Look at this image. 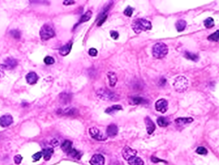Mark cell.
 <instances>
[{"mask_svg":"<svg viewBox=\"0 0 219 165\" xmlns=\"http://www.w3.org/2000/svg\"><path fill=\"white\" fill-rule=\"evenodd\" d=\"M132 26L133 30L136 33H141L142 31L150 30L152 29L151 22L144 18H139V19L134 20Z\"/></svg>","mask_w":219,"mask_h":165,"instance_id":"1","label":"cell"},{"mask_svg":"<svg viewBox=\"0 0 219 165\" xmlns=\"http://www.w3.org/2000/svg\"><path fill=\"white\" fill-rule=\"evenodd\" d=\"M168 51L169 50H168V47L166 44L162 43V42H158L153 46L152 54H153V57L157 58V59H162L167 55Z\"/></svg>","mask_w":219,"mask_h":165,"instance_id":"2","label":"cell"},{"mask_svg":"<svg viewBox=\"0 0 219 165\" xmlns=\"http://www.w3.org/2000/svg\"><path fill=\"white\" fill-rule=\"evenodd\" d=\"M97 95L101 99L107 100V101H116L120 99V97L118 96L116 94L104 88L99 89L98 91H97Z\"/></svg>","mask_w":219,"mask_h":165,"instance_id":"3","label":"cell"},{"mask_svg":"<svg viewBox=\"0 0 219 165\" xmlns=\"http://www.w3.org/2000/svg\"><path fill=\"white\" fill-rule=\"evenodd\" d=\"M174 88L177 92H183L185 91L188 87V80L185 76L180 75L175 79L174 83H173Z\"/></svg>","mask_w":219,"mask_h":165,"instance_id":"4","label":"cell"},{"mask_svg":"<svg viewBox=\"0 0 219 165\" xmlns=\"http://www.w3.org/2000/svg\"><path fill=\"white\" fill-rule=\"evenodd\" d=\"M55 31L49 25H44L40 31V35L42 40L47 41L55 36Z\"/></svg>","mask_w":219,"mask_h":165,"instance_id":"5","label":"cell"},{"mask_svg":"<svg viewBox=\"0 0 219 165\" xmlns=\"http://www.w3.org/2000/svg\"><path fill=\"white\" fill-rule=\"evenodd\" d=\"M89 133L90 134L91 138L97 140H107V137L103 133L96 127H91L89 129Z\"/></svg>","mask_w":219,"mask_h":165,"instance_id":"6","label":"cell"},{"mask_svg":"<svg viewBox=\"0 0 219 165\" xmlns=\"http://www.w3.org/2000/svg\"><path fill=\"white\" fill-rule=\"evenodd\" d=\"M122 155H123V157L125 160H129L132 157H136L137 151L132 149V148H130L129 146H125L123 149V151H122Z\"/></svg>","mask_w":219,"mask_h":165,"instance_id":"7","label":"cell"},{"mask_svg":"<svg viewBox=\"0 0 219 165\" xmlns=\"http://www.w3.org/2000/svg\"><path fill=\"white\" fill-rule=\"evenodd\" d=\"M168 102L164 99H159L155 103V109L161 113H165L168 109Z\"/></svg>","mask_w":219,"mask_h":165,"instance_id":"8","label":"cell"},{"mask_svg":"<svg viewBox=\"0 0 219 165\" xmlns=\"http://www.w3.org/2000/svg\"><path fill=\"white\" fill-rule=\"evenodd\" d=\"M13 117L10 114H6L0 117V126L2 127H8L13 123Z\"/></svg>","mask_w":219,"mask_h":165,"instance_id":"9","label":"cell"},{"mask_svg":"<svg viewBox=\"0 0 219 165\" xmlns=\"http://www.w3.org/2000/svg\"><path fill=\"white\" fill-rule=\"evenodd\" d=\"M90 163L91 165H104V157L101 154L93 155Z\"/></svg>","mask_w":219,"mask_h":165,"instance_id":"10","label":"cell"},{"mask_svg":"<svg viewBox=\"0 0 219 165\" xmlns=\"http://www.w3.org/2000/svg\"><path fill=\"white\" fill-rule=\"evenodd\" d=\"M145 124L146 127V130H147V133L149 134H152L153 133V131L155 130V124L153 123V121L151 120L149 117H146L145 118Z\"/></svg>","mask_w":219,"mask_h":165,"instance_id":"11","label":"cell"},{"mask_svg":"<svg viewBox=\"0 0 219 165\" xmlns=\"http://www.w3.org/2000/svg\"><path fill=\"white\" fill-rule=\"evenodd\" d=\"M17 61L15 59L9 57L6 60H5V63L2 65V67L7 69H12L14 68L15 66H17Z\"/></svg>","mask_w":219,"mask_h":165,"instance_id":"12","label":"cell"},{"mask_svg":"<svg viewBox=\"0 0 219 165\" xmlns=\"http://www.w3.org/2000/svg\"><path fill=\"white\" fill-rule=\"evenodd\" d=\"M26 81L29 84H35L36 82H37V80H38L39 77L37 74H36V72H31L29 73H28L26 75Z\"/></svg>","mask_w":219,"mask_h":165,"instance_id":"13","label":"cell"},{"mask_svg":"<svg viewBox=\"0 0 219 165\" xmlns=\"http://www.w3.org/2000/svg\"><path fill=\"white\" fill-rule=\"evenodd\" d=\"M192 121H193V118H179L176 119L175 123L179 127H183L188 124L192 123Z\"/></svg>","mask_w":219,"mask_h":165,"instance_id":"14","label":"cell"},{"mask_svg":"<svg viewBox=\"0 0 219 165\" xmlns=\"http://www.w3.org/2000/svg\"><path fill=\"white\" fill-rule=\"evenodd\" d=\"M106 133H107V135L108 137H111V138L115 137L118 133V127L114 124L109 125L106 129Z\"/></svg>","mask_w":219,"mask_h":165,"instance_id":"15","label":"cell"},{"mask_svg":"<svg viewBox=\"0 0 219 165\" xmlns=\"http://www.w3.org/2000/svg\"><path fill=\"white\" fill-rule=\"evenodd\" d=\"M72 48V42H70L68 44H65V45H63L59 49V54L61 56H65L68 55L70 52H71V50Z\"/></svg>","mask_w":219,"mask_h":165,"instance_id":"16","label":"cell"},{"mask_svg":"<svg viewBox=\"0 0 219 165\" xmlns=\"http://www.w3.org/2000/svg\"><path fill=\"white\" fill-rule=\"evenodd\" d=\"M58 113L63 114V115H74L75 114L78 113V110L75 108L69 107L66 108L64 110H59L58 111Z\"/></svg>","mask_w":219,"mask_h":165,"instance_id":"17","label":"cell"},{"mask_svg":"<svg viewBox=\"0 0 219 165\" xmlns=\"http://www.w3.org/2000/svg\"><path fill=\"white\" fill-rule=\"evenodd\" d=\"M61 149H62V150H63L65 153L68 154L69 152H71V150L72 149V143L70 140H65V141L62 144Z\"/></svg>","mask_w":219,"mask_h":165,"instance_id":"18","label":"cell"},{"mask_svg":"<svg viewBox=\"0 0 219 165\" xmlns=\"http://www.w3.org/2000/svg\"><path fill=\"white\" fill-rule=\"evenodd\" d=\"M42 152V156L44 157V159L45 160H49L52 157L53 152H54V150L51 148H48V149H45L43 150Z\"/></svg>","mask_w":219,"mask_h":165,"instance_id":"19","label":"cell"},{"mask_svg":"<svg viewBox=\"0 0 219 165\" xmlns=\"http://www.w3.org/2000/svg\"><path fill=\"white\" fill-rule=\"evenodd\" d=\"M127 162L130 165H144L143 160L140 157H132L130 160H127Z\"/></svg>","mask_w":219,"mask_h":165,"instance_id":"20","label":"cell"},{"mask_svg":"<svg viewBox=\"0 0 219 165\" xmlns=\"http://www.w3.org/2000/svg\"><path fill=\"white\" fill-rule=\"evenodd\" d=\"M107 75L108 78V80H109L110 86H111V87H114V86L116 84V82H117V76H116L115 73V72H110L108 73Z\"/></svg>","mask_w":219,"mask_h":165,"instance_id":"21","label":"cell"},{"mask_svg":"<svg viewBox=\"0 0 219 165\" xmlns=\"http://www.w3.org/2000/svg\"><path fill=\"white\" fill-rule=\"evenodd\" d=\"M187 25V22L183 19L178 20L176 23V30L178 32H182L185 30V28H186Z\"/></svg>","mask_w":219,"mask_h":165,"instance_id":"22","label":"cell"},{"mask_svg":"<svg viewBox=\"0 0 219 165\" xmlns=\"http://www.w3.org/2000/svg\"><path fill=\"white\" fill-rule=\"evenodd\" d=\"M146 100L145 99H143L142 97H132L131 99V102L130 103L132 105H139V104H143V103H146Z\"/></svg>","mask_w":219,"mask_h":165,"instance_id":"23","label":"cell"},{"mask_svg":"<svg viewBox=\"0 0 219 165\" xmlns=\"http://www.w3.org/2000/svg\"><path fill=\"white\" fill-rule=\"evenodd\" d=\"M157 125L160 127H166L169 125V121H168L166 118L160 117L157 118Z\"/></svg>","mask_w":219,"mask_h":165,"instance_id":"24","label":"cell"},{"mask_svg":"<svg viewBox=\"0 0 219 165\" xmlns=\"http://www.w3.org/2000/svg\"><path fill=\"white\" fill-rule=\"evenodd\" d=\"M123 110V108L120 105H114V106H110L107 109V110H105V113L107 114H113L115 111H117V110Z\"/></svg>","mask_w":219,"mask_h":165,"instance_id":"25","label":"cell"},{"mask_svg":"<svg viewBox=\"0 0 219 165\" xmlns=\"http://www.w3.org/2000/svg\"><path fill=\"white\" fill-rule=\"evenodd\" d=\"M68 155H70L71 157H73L74 159H76V160H80L81 159V157H82V153L80 152L77 151L76 149H72L71 150V152H69Z\"/></svg>","mask_w":219,"mask_h":165,"instance_id":"26","label":"cell"},{"mask_svg":"<svg viewBox=\"0 0 219 165\" xmlns=\"http://www.w3.org/2000/svg\"><path fill=\"white\" fill-rule=\"evenodd\" d=\"M184 56H185L187 59H189V60H191V61H197L198 60H199V56H198L196 54H195V53H192V52H185Z\"/></svg>","mask_w":219,"mask_h":165,"instance_id":"27","label":"cell"},{"mask_svg":"<svg viewBox=\"0 0 219 165\" xmlns=\"http://www.w3.org/2000/svg\"><path fill=\"white\" fill-rule=\"evenodd\" d=\"M91 16H92V12H91L90 11H87V12L85 13V14H84V15L81 18V19H80L78 23H82V22H87V21H89V20L90 19Z\"/></svg>","mask_w":219,"mask_h":165,"instance_id":"28","label":"cell"},{"mask_svg":"<svg viewBox=\"0 0 219 165\" xmlns=\"http://www.w3.org/2000/svg\"><path fill=\"white\" fill-rule=\"evenodd\" d=\"M204 25L206 28H211L214 25V19L212 18H208L204 21Z\"/></svg>","mask_w":219,"mask_h":165,"instance_id":"29","label":"cell"},{"mask_svg":"<svg viewBox=\"0 0 219 165\" xmlns=\"http://www.w3.org/2000/svg\"><path fill=\"white\" fill-rule=\"evenodd\" d=\"M218 38H219V31L217 30L216 32L213 34H211L210 36L208 37V40L209 41H218Z\"/></svg>","mask_w":219,"mask_h":165,"instance_id":"30","label":"cell"},{"mask_svg":"<svg viewBox=\"0 0 219 165\" xmlns=\"http://www.w3.org/2000/svg\"><path fill=\"white\" fill-rule=\"evenodd\" d=\"M196 152H197L198 154H199V155H206L207 154V149H205L204 147H199L197 149H196Z\"/></svg>","mask_w":219,"mask_h":165,"instance_id":"31","label":"cell"},{"mask_svg":"<svg viewBox=\"0 0 219 165\" xmlns=\"http://www.w3.org/2000/svg\"><path fill=\"white\" fill-rule=\"evenodd\" d=\"M44 63L48 64V65H51V64H53V63H55V60L53 59V57L52 56H48L44 58Z\"/></svg>","mask_w":219,"mask_h":165,"instance_id":"32","label":"cell"},{"mask_svg":"<svg viewBox=\"0 0 219 165\" xmlns=\"http://www.w3.org/2000/svg\"><path fill=\"white\" fill-rule=\"evenodd\" d=\"M10 34L13 36V37L15 39H19L20 37H21V33H20V31L17 30H11Z\"/></svg>","mask_w":219,"mask_h":165,"instance_id":"33","label":"cell"},{"mask_svg":"<svg viewBox=\"0 0 219 165\" xmlns=\"http://www.w3.org/2000/svg\"><path fill=\"white\" fill-rule=\"evenodd\" d=\"M123 13H124V14H125L126 16L131 17L132 15V14H133V9H132L131 6H127V7L124 10Z\"/></svg>","mask_w":219,"mask_h":165,"instance_id":"34","label":"cell"},{"mask_svg":"<svg viewBox=\"0 0 219 165\" xmlns=\"http://www.w3.org/2000/svg\"><path fill=\"white\" fill-rule=\"evenodd\" d=\"M41 157H42V152H36V153H35L34 155H33L32 158L33 159V161H34V162H36V161L40 160Z\"/></svg>","mask_w":219,"mask_h":165,"instance_id":"35","label":"cell"},{"mask_svg":"<svg viewBox=\"0 0 219 165\" xmlns=\"http://www.w3.org/2000/svg\"><path fill=\"white\" fill-rule=\"evenodd\" d=\"M22 160V157L21 155H16L14 158V161L16 164H20Z\"/></svg>","mask_w":219,"mask_h":165,"instance_id":"36","label":"cell"},{"mask_svg":"<svg viewBox=\"0 0 219 165\" xmlns=\"http://www.w3.org/2000/svg\"><path fill=\"white\" fill-rule=\"evenodd\" d=\"M69 97H70V95H69V94H60V98H61V99H62V101H63V102H66L70 101Z\"/></svg>","mask_w":219,"mask_h":165,"instance_id":"37","label":"cell"},{"mask_svg":"<svg viewBox=\"0 0 219 165\" xmlns=\"http://www.w3.org/2000/svg\"><path fill=\"white\" fill-rule=\"evenodd\" d=\"M89 54L91 56H96L97 55V50L96 49H93V48H91L89 50Z\"/></svg>","mask_w":219,"mask_h":165,"instance_id":"38","label":"cell"},{"mask_svg":"<svg viewBox=\"0 0 219 165\" xmlns=\"http://www.w3.org/2000/svg\"><path fill=\"white\" fill-rule=\"evenodd\" d=\"M110 35L114 40H116L119 37V33L116 31H110Z\"/></svg>","mask_w":219,"mask_h":165,"instance_id":"39","label":"cell"},{"mask_svg":"<svg viewBox=\"0 0 219 165\" xmlns=\"http://www.w3.org/2000/svg\"><path fill=\"white\" fill-rule=\"evenodd\" d=\"M151 160H152V162H153V163H158V162L166 163V161H164V160H160V159H158V158H157V157H151Z\"/></svg>","mask_w":219,"mask_h":165,"instance_id":"40","label":"cell"},{"mask_svg":"<svg viewBox=\"0 0 219 165\" xmlns=\"http://www.w3.org/2000/svg\"><path fill=\"white\" fill-rule=\"evenodd\" d=\"M75 2L74 1H64L63 4L64 5H71V4H74Z\"/></svg>","mask_w":219,"mask_h":165,"instance_id":"41","label":"cell"},{"mask_svg":"<svg viewBox=\"0 0 219 165\" xmlns=\"http://www.w3.org/2000/svg\"><path fill=\"white\" fill-rule=\"evenodd\" d=\"M52 145H54V147H55V146H57L58 145H59V142H58L57 140H55V139H54V140H52Z\"/></svg>","mask_w":219,"mask_h":165,"instance_id":"42","label":"cell"}]
</instances>
